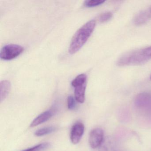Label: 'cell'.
I'll return each instance as SVG.
<instances>
[{
    "mask_svg": "<svg viewBox=\"0 0 151 151\" xmlns=\"http://www.w3.org/2000/svg\"><path fill=\"white\" fill-rule=\"evenodd\" d=\"M86 83L75 87V98L77 101L83 103L85 99V91Z\"/></svg>",
    "mask_w": 151,
    "mask_h": 151,
    "instance_id": "cell-11",
    "label": "cell"
},
{
    "mask_svg": "<svg viewBox=\"0 0 151 151\" xmlns=\"http://www.w3.org/2000/svg\"><path fill=\"white\" fill-rule=\"evenodd\" d=\"M105 2L104 0H88L84 2V6L87 7H93L101 5Z\"/></svg>",
    "mask_w": 151,
    "mask_h": 151,
    "instance_id": "cell-15",
    "label": "cell"
},
{
    "mask_svg": "<svg viewBox=\"0 0 151 151\" xmlns=\"http://www.w3.org/2000/svg\"><path fill=\"white\" fill-rule=\"evenodd\" d=\"M151 60V46L134 50L121 56L116 64L120 67L137 66L146 63Z\"/></svg>",
    "mask_w": 151,
    "mask_h": 151,
    "instance_id": "cell-1",
    "label": "cell"
},
{
    "mask_svg": "<svg viewBox=\"0 0 151 151\" xmlns=\"http://www.w3.org/2000/svg\"><path fill=\"white\" fill-rule=\"evenodd\" d=\"M24 51L22 46L15 44H9L4 46L0 52V57L2 60H10L18 57Z\"/></svg>",
    "mask_w": 151,
    "mask_h": 151,
    "instance_id": "cell-3",
    "label": "cell"
},
{
    "mask_svg": "<svg viewBox=\"0 0 151 151\" xmlns=\"http://www.w3.org/2000/svg\"><path fill=\"white\" fill-rule=\"evenodd\" d=\"M76 99L72 96H69L67 99L68 102V107L70 110L75 109L76 106Z\"/></svg>",
    "mask_w": 151,
    "mask_h": 151,
    "instance_id": "cell-17",
    "label": "cell"
},
{
    "mask_svg": "<svg viewBox=\"0 0 151 151\" xmlns=\"http://www.w3.org/2000/svg\"><path fill=\"white\" fill-rule=\"evenodd\" d=\"M150 79H151V76H150Z\"/></svg>",
    "mask_w": 151,
    "mask_h": 151,
    "instance_id": "cell-18",
    "label": "cell"
},
{
    "mask_svg": "<svg viewBox=\"0 0 151 151\" xmlns=\"http://www.w3.org/2000/svg\"><path fill=\"white\" fill-rule=\"evenodd\" d=\"M151 19V5L138 14L134 18L133 22L137 26H140L145 24Z\"/></svg>",
    "mask_w": 151,
    "mask_h": 151,
    "instance_id": "cell-7",
    "label": "cell"
},
{
    "mask_svg": "<svg viewBox=\"0 0 151 151\" xmlns=\"http://www.w3.org/2000/svg\"><path fill=\"white\" fill-rule=\"evenodd\" d=\"M135 105L141 109L147 110L151 108V94L147 93H139L136 97Z\"/></svg>",
    "mask_w": 151,
    "mask_h": 151,
    "instance_id": "cell-6",
    "label": "cell"
},
{
    "mask_svg": "<svg viewBox=\"0 0 151 151\" xmlns=\"http://www.w3.org/2000/svg\"><path fill=\"white\" fill-rule=\"evenodd\" d=\"M104 139L103 130L100 128L93 129L89 135V143L90 146L93 149L99 147Z\"/></svg>",
    "mask_w": 151,
    "mask_h": 151,
    "instance_id": "cell-4",
    "label": "cell"
},
{
    "mask_svg": "<svg viewBox=\"0 0 151 151\" xmlns=\"http://www.w3.org/2000/svg\"><path fill=\"white\" fill-rule=\"evenodd\" d=\"M96 26L95 20H91L82 26L72 37L69 48L70 54L78 52L91 35Z\"/></svg>",
    "mask_w": 151,
    "mask_h": 151,
    "instance_id": "cell-2",
    "label": "cell"
},
{
    "mask_svg": "<svg viewBox=\"0 0 151 151\" xmlns=\"http://www.w3.org/2000/svg\"><path fill=\"white\" fill-rule=\"evenodd\" d=\"M99 151H118L114 139L110 137L104 139L102 144L99 147Z\"/></svg>",
    "mask_w": 151,
    "mask_h": 151,
    "instance_id": "cell-9",
    "label": "cell"
},
{
    "mask_svg": "<svg viewBox=\"0 0 151 151\" xmlns=\"http://www.w3.org/2000/svg\"><path fill=\"white\" fill-rule=\"evenodd\" d=\"M50 147L51 144L50 143L44 142L22 151H44L49 148Z\"/></svg>",
    "mask_w": 151,
    "mask_h": 151,
    "instance_id": "cell-14",
    "label": "cell"
},
{
    "mask_svg": "<svg viewBox=\"0 0 151 151\" xmlns=\"http://www.w3.org/2000/svg\"><path fill=\"white\" fill-rule=\"evenodd\" d=\"M84 130V125L81 122H77L73 125L70 131V139L73 144L76 145L80 142Z\"/></svg>",
    "mask_w": 151,
    "mask_h": 151,
    "instance_id": "cell-5",
    "label": "cell"
},
{
    "mask_svg": "<svg viewBox=\"0 0 151 151\" xmlns=\"http://www.w3.org/2000/svg\"><path fill=\"white\" fill-rule=\"evenodd\" d=\"M55 130H56V128L53 126L44 127L36 131L35 132V135L37 137H42V136L51 134L55 131Z\"/></svg>",
    "mask_w": 151,
    "mask_h": 151,
    "instance_id": "cell-13",
    "label": "cell"
},
{
    "mask_svg": "<svg viewBox=\"0 0 151 151\" xmlns=\"http://www.w3.org/2000/svg\"><path fill=\"white\" fill-rule=\"evenodd\" d=\"M87 76L86 74H82L78 76L71 82V85L76 87L78 86L86 83Z\"/></svg>",
    "mask_w": 151,
    "mask_h": 151,
    "instance_id": "cell-12",
    "label": "cell"
},
{
    "mask_svg": "<svg viewBox=\"0 0 151 151\" xmlns=\"http://www.w3.org/2000/svg\"><path fill=\"white\" fill-rule=\"evenodd\" d=\"M54 114L53 110H48L41 113L33 120L30 124L31 127H35L49 120Z\"/></svg>",
    "mask_w": 151,
    "mask_h": 151,
    "instance_id": "cell-8",
    "label": "cell"
},
{
    "mask_svg": "<svg viewBox=\"0 0 151 151\" xmlns=\"http://www.w3.org/2000/svg\"><path fill=\"white\" fill-rule=\"evenodd\" d=\"M113 17V14L110 12H106L101 15L99 17V21L100 22L104 23L108 22Z\"/></svg>",
    "mask_w": 151,
    "mask_h": 151,
    "instance_id": "cell-16",
    "label": "cell"
},
{
    "mask_svg": "<svg viewBox=\"0 0 151 151\" xmlns=\"http://www.w3.org/2000/svg\"><path fill=\"white\" fill-rule=\"evenodd\" d=\"M11 89V83L8 80L1 81L0 83V101H4L8 96Z\"/></svg>",
    "mask_w": 151,
    "mask_h": 151,
    "instance_id": "cell-10",
    "label": "cell"
}]
</instances>
